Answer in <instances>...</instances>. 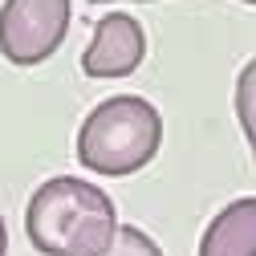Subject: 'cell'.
Masks as SVG:
<instances>
[{
  "instance_id": "obj_1",
  "label": "cell",
  "mask_w": 256,
  "mask_h": 256,
  "mask_svg": "<svg viewBox=\"0 0 256 256\" xmlns=\"http://www.w3.org/2000/svg\"><path fill=\"white\" fill-rule=\"evenodd\" d=\"M118 228L114 200L78 175L45 179L24 212V232L41 256H106Z\"/></svg>"
},
{
  "instance_id": "obj_2",
  "label": "cell",
  "mask_w": 256,
  "mask_h": 256,
  "mask_svg": "<svg viewBox=\"0 0 256 256\" xmlns=\"http://www.w3.org/2000/svg\"><path fill=\"white\" fill-rule=\"evenodd\" d=\"M158 146H163V114L138 94L98 102L78 130V158L94 175H134L158 154Z\"/></svg>"
},
{
  "instance_id": "obj_3",
  "label": "cell",
  "mask_w": 256,
  "mask_h": 256,
  "mask_svg": "<svg viewBox=\"0 0 256 256\" xmlns=\"http://www.w3.org/2000/svg\"><path fill=\"white\" fill-rule=\"evenodd\" d=\"M70 33V0H4L0 4V53L28 70L49 61Z\"/></svg>"
},
{
  "instance_id": "obj_4",
  "label": "cell",
  "mask_w": 256,
  "mask_h": 256,
  "mask_svg": "<svg viewBox=\"0 0 256 256\" xmlns=\"http://www.w3.org/2000/svg\"><path fill=\"white\" fill-rule=\"evenodd\" d=\"M146 57V33L130 12H106L94 24V41L82 53V74L102 78H130Z\"/></svg>"
},
{
  "instance_id": "obj_5",
  "label": "cell",
  "mask_w": 256,
  "mask_h": 256,
  "mask_svg": "<svg viewBox=\"0 0 256 256\" xmlns=\"http://www.w3.org/2000/svg\"><path fill=\"white\" fill-rule=\"evenodd\" d=\"M200 256H256V196L232 200L208 224Z\"/></svg>"
},
{
  "instance_id": "obj_6",
  "label": "cell",
  "mask_w": 256,
  "mask_h": 256,
  "mask_svg": "<svg viewBox=\"0 0 256 256\" xmlns=\"http://www.w3.org/2000/svg\"><path fill=\"white\" fill-rule=\"evenodd\" d=\"M236 118H240V130L248 138L252 163H256V57L236 74Z\"/></svg>"
},
{
  "instance_id": "obj_7",
  "label": "cell",
  "mask_w": 256,
  "mask_h": 256,
  "mask_svg": "<svg viewBox=\"0 0 256 256\" xmlns=\"http://www.w3.org/2000/svg\"><path fill=\"white\" fill-rule=\"evenodd\" d=\"M106 256H163V248H158L142 228H134V224H122Z\"/></svg>"
},
{
  "instance_id": "obj_8",
  "label": "cell",
  "mask_w": 256,
  "mask_h": 256,
  "mask_svg": "<svg viewBox=\"0 0 256 256\" xmlns=\"http://www.w3.org/2000/svg\"><path fill=\"white\" fill-rule=\"evenodd\" d=\"M0 256H8V228H4V216H0Z\"/></svg>"
},
{
  "instance_id": "obj_9",
  "label": "cell",
  "mask_w": 256,
  "mask_h": 256,
  "mask_svg": "<svg viewBox=\"0 0 256 256\" xmlns=\"http://www.w3.org/2000/svg\"><path fill=\"white\" fill-rule=\"evenodd\" d=\"M94 4H114V0H94ZM138 4H146V0H138Z\"/></svg>"
},
{
  "instance_id": "obj_10",
  "label": "cell",
  "mask_w": 256,
  "mask_h": 256,
  "mask_svg": "<svg viewBox=\"0 0 256 256\" xmlns=\"http://www.w3.org/2000/svg\"><path fill=\"white\" fill-rule=\"evenodd\" d=\"M244 4H256V0H244Z\"/></svg>"
}]
</instances>
